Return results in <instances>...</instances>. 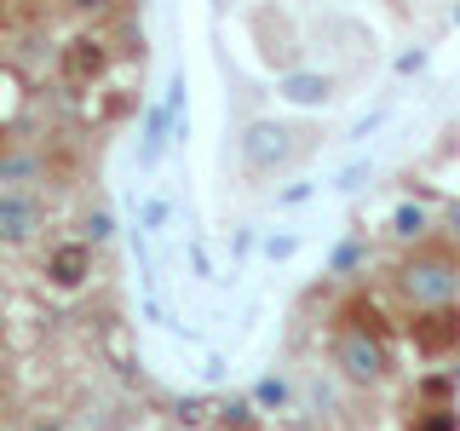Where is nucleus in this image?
I'll use <instances>...</instances> for the list:
<instances>
[{"label":"nucleus","instance_id":"nucleus-1","mask_svg":"<svg viewBox=\"0 0 460 431\" xmlns=\"http://www.w3.org/2000/svg\"><path fill=\"white\" fill-rule=\"evenodd\" d=\"M58 64H64L69 81H98L110 69V47L98 35H75V40H64V57H58Z\"/></svg>","mask_w":460,"mask_h":431},{"label":"nucleus","instance_id":"nucleus-2","mask_svg":"<svg viewBox=\"0 0 460 431\" xmlns=\"http://www.w3.org/2000/svg\"><path fill=\"white\" fill-rule=\"evenodd\" d=\"M414 345L431 356H443L449 345H460V316L455 311H426L420 322H414Z\"/></svg>","mask_w":460,"mask_h":431},{"label":"nucleus","instance_id":"nucleus-3","mask_svg":"<svg viewBox=\"0 0 460 431\" xmlns=\"http://www.w3.org/2000/svg\"><path fill=\"white\" fill-rule=\"evenodd\" d=\"M340 363H345L351 380H380V374H385V351L368 334H351V339L340 345Z\"/></svg>","mask_w":460,"mask_h":431},{"label":"nucleus","instance_id":"nucleus-4","mask_svg":"<svg viewBox=\"0 0 460 431\" xmlns=\"http://www.w3.org/2000/svg\"><path fill=\"white\" fill-rule=\"evenodd\" d=\"M47 277H52L58 287H81L86 277H93V253H86L81 242H69V248H58V253L47 259Z\"/></svg>","mask_w":460,"mask_h":431},{"label":"nucleus","instance_id":"nucleus-5","mask_svg":"<svg viewBox=\"0 0 460 431\" xmlns=\"http://www.w3.org/2000/svg\"><path fill=\"white\" fill-rule=\"evenodd\" d=\"M29 230H35V201L0 196V236H29Z\"/></svg>","mask_w":460,"mask_h":431},{"label":"nucleus","instance_id":"nucleus-6","mask_svg":"<svg viewBox=\"0 0 460 431\" xmlns=\"http://www.w3.org/2000/svg\"><path fill=\"white\" fill-rule=\"evenodd\" d=\"M167 121H172V110H150L144 115V167H155L162 162V150H167Z\"/></svg>","mask_w":460,"mask_h":431},{"label":"nucleus","instance_id":"nucleus-7","mask_svg":"<svg viewBox=\"0 0 460 431\" xmlns=\"http://www.w3.org/2000/svg\"><path fill=\"white\" fill-rule=\"evenodd\" d=\"M328 92H334V86H328L323 75H288L282 81V98H288V104H323Z\"/></svg>","mask_w":460,"mask_h":431},{"label":"nucleus","instance_id":"nucleus-8","mask_svg":"<svg viewBox=\"0 0 460 431\" xmlns=\"http://www.w3.org/2000/svg\"><path fill=\"white\" fill-rule=\"evenodd\" d=\"M414 287H420V299H449L455 294L449 270H438V265H431V270H409V294H414Z\"/></svg>","mask_w":460,"mask_h":431},{"label":"nucleus","instance_id":"nucleus-9","mask_svg":"<svg viewBox=\"0 0 460 431\" xmlns=\"http://www.w3.org/2000/svg\"><path fill=\"white\" fill-rule=\"evenodd\" d=\"M414 397H426V402H438V409H449V397H455V380H449V374H426V380L414 385Z\"/></svg>","mask_w":460,"mask_h":431},{"label":"nucleus","instance_id":"nucleus-10","mask_svg":"<svg viewBox=\"0 0 460 431\" xmlns=\"http://www.w3.org/2000/svg\"><path fill=\"white\" fill-rule=\"evenodd\" d=\"M414 431H460V414L455 409H426L420 420H414Z\"/></svg>","mask_w":460,"mask_h":431},{"label":"nucleus","instance_id":"nucleus-11","mask_svg":"<svg viewBox=\"0 0 460 431\" xmlns=\"http://www.w3.org/2000/svg\"><path fill=\"white\" fill-rule=\"evenodd\" d=\"M392 230H397V236H426V213L420 207H397V219H392Z\"/></svg>","mask_w":460,"mask_h":431},{"label":"nucleus","instance_id":"nucleus-12","mask_svg":"<svg viewBox=\"0 0 460 431\" xmlns=\"http://www.w3.org/2000/svg\"><path fill=\"white\" fill-rule=\"evenodd\" d=\"M265 253H270V259H294V253H299V236H270Z\"/></svg>","mask_w":460,"mask_h":431},{"label":"nucleus","instance_id":"nucleus-13","mask_svg":"<svg viewBox=\"0 0 460 431\" xmlns=\"http://www.w3.org/2000/svg\"><path fill=\"white\" fill-rule=\"evenodd\" d=\"M162 219H167V201H144V207H138V224L144 230H155Z\"/></svg>","mask_w":460,"mask_h":431},{"label":"nucleus","instance_id":"nucleus-14","mask_svg":"<svg viewBox=\"0 0 460 431\" xmlns=\"http://www.w3.org/2000/svg\"><path fill=\"white\" fill-rule=\"evenodd\" d=\"M357 265H363V248H340L334 253V270H357Z\"/></svg>","mask_w":460,"mask_h":431},{"label":"nucleus","instance_id":"nucleus-15","mask_svg":"<svg viewBox=\"0 0 460 431\" xmlns=\"http://www.w3.org/2000/svg\"><path fill=\"white\" fill-rule=\"evenodd\" d=\"M86 230H93V242H104V236H110V213H93V219H86Z\"/></svg>","mask_w":460,"mask_h":431},{"label":"nucleus","instance_id":"nucleus-16","mask_svg":"<svg viewBox=\"0 0 460 431\" xmlns=\"http://www.w3.org/2000/svg\"><path fill=\"white\" fill-rule=\"evenodd\" d=\"M69 6H75V12H93V18H98V12H110L115 0H69Z\"/></svg>","mask_w":460,"mask_h":431},{"label":"nucleus","instance_id":"nucleus-17","mask_svg":"<svg viewBox=\"0 0 460 431\" xmlns=\"http://www.w3.org/2000/svg\"><path fill=\"white\" fill-rule=\"evenodd\" d=\"M282 397H288V391H282L277 380H265V385H259V402H282Z\"/></svg>","mask_w":460,"mask_h":431},{"label":"nucleus","instance_id":"nucleus-18","mask_svg":"<svg viewBox=\"0 0 460 431\" xmlns=\"http://www.w3.org/2000/svg\"><path fill=\"white\" fill-rule=\"evenodd\" d=\"M449 224H455V236H460V207H455V213H449Z\"/></svg>","mask_w":460,"mask_h":431},{"label":"nucleus","instance_id":"nucleus-19","mask_svg":"<svg viewBox=\"0 0 460 431\" xmlns=\"http://www.w3.org/2000/svg\"><path fill=\"white\" fill-rule=\"evenodd\" d=\"M40 431H47V426H40Z\"/></svg>","mask_w":460,"mask_h":431}]
</instances>
